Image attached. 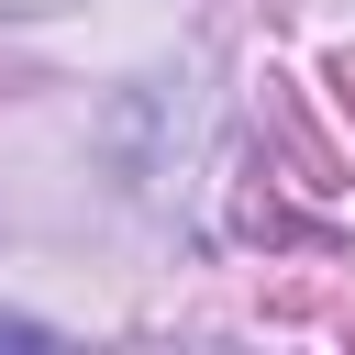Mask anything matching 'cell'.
<instances>
[{
  "label": "cell",
  "mask_w": 355,
  "mask_h": 355,
  "mask_svg": "<svg viewBox=\"0 0 355 355\" xmlns=\"http://www.w3.org/2000/svg\"><path fill=\"white\" fill-rule=\"evenodd\" d=\"M0 11H78V0H0Z\"/></svg>",
  "instance_id": "6da1fadb"
}]
</instances>
